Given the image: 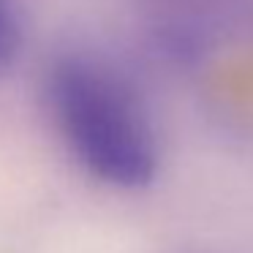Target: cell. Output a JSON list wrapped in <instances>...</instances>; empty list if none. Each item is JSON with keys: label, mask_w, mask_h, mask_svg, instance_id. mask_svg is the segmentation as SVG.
Masks as SVG:
<instances>
[{"label": "cell", "mask_w": 253, "mask_h": 253, "mask_svg": "<svg viewBox=\"0 0 253 253\" xmlns=\"http://www.w3.org/2000/svg\"><path fill=\"white\" fill-rule=\"evenodd\" d=\"M49 112L87 174L112 188L133 191L153 182L158 142L133 87L104 60L63 55L46 74Z\"/></svg>", "instance_id": "6da1fadb"}, {"label": "cell", "mask_w": 253, "mask_h": 253, "mask_svg": "<svg viewBox=\"0 0 253 253\" xmlns=\"http://www.w3.org/2000/svg\"><path fill=\"white\" fill-rule=\"evenodd\" d=\"M19 49V25L14 14V0H0V74L11 66Z\"/></svg>", "instance_id": "7a4b0ae2"}]
</instances>
